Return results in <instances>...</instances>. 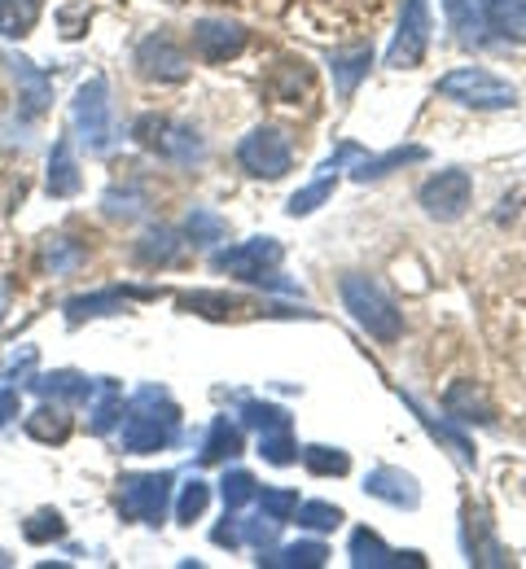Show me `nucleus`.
I'll use <instances>...</instances> for the list:
<instances>
[{
    "label": "nucleus",
    "instance_id": "nucleus-1",
    "mask_svg": "<svg viewBox=\"0 0 526 569\" xmlns=\"http://www.w3.org/2000/svg\"><path fill=\"white\" fill-rule=\"evenodd\" d=\"M343 307L351 311V320L374 338V342H399L404 338V311L395 307V298L374 281V277H365V272H351V277H343Z\"/></svg>",
    "mask_w": 526,
    "mask_h": 569
},
{
    "label": "nucleus",
    "instance_id": "nucleus-2",
    "mask_svg": "<svg viewBox=\"0 0 526 569\" xmlns=\"http://www.w3.org/2000/svg\"><path fill=\"white\" fill-rule=\"evenodd\" d=\"M439 97H448L456 106H469V110H514L518 106V88L496 71H487V67L448 71L439 79Z\"/></svg>",
    "mask_w": 526,
    "mask_h": 569
},
{
    "label": "nucleus",
    "instance_id": "nucleus-3",
    "mask_svg": "<svg viewBox=\"0 0 526 569\" xmlns=\"http://www.w3.org/2000/svg\"><path fill=\"white\" fill-rule=\"evenodd\" d=\"M430 31H435V18H430V0H404L399 4V27H395V40L386 49V67L390 71H417L430 53Z\"/></svg>",
    "mask_w": 526,
    "mask_h": 569
},
{
    "label": "nucleus",
    "instance_id": "nucleus-4",
    "mask_svg": "<svg viewBox=\"0 0 526 569\" xmlns=\"http://www.w3.org/2000/svg\"><path fill=\"white\" fill-rule=\"evenodd\" d=\"M237 162H241V171L246 176H255V180H281L290 167H295V144L290 137L281 132V128H255V132H246L241 144H237Z\"/></svg>",
    "mask_w": 526,
    "mask_h": 569
},
{
    "label": "nucleus",
    "instance_id": "nucleus-5",
    "mask_svg": "<svg viewBox=\"0 0 526 569\" xmlns=\"http://www.w3.org/2000/svg\"><path fill=\"white\" fill-rule=\"evenodd\" d=\"M137 141L146 144V149H153L158 158L176 162V167H198V162L207 158L202 137H198L193 128H185V123H171L167 114H146V119H137Z\"/></svg>",
    "mask_w": 526,
    "mask_h": 569
},
{
    "label": "nucleus",
    "instance_id": "nucleus-6",
    "mask_svg": "<svg viewBox=\"0 0 526 569\" xmlns=\"http://www.w3.org/2000/svg\"><path fill=\"white\" fill-rule=\"evenodd\" d=\"M417 202H421V211L430 214V219H439V223H456L460 214L469 211V202H474V176H469V171H460V167L435 171V176L417 189Z\"/></svg>",
    "mask_w": 526,
    "mask_h": 569
},
{
    "label": "nucleus",
    "instance_id": "nucleus-7",
    "mask_svg": "<svg viewBox=\"0 0 526 569\" xmlns=\"http://www.w3.org/2000/svg\"><path fill=\"white\" fill-rule=\"evenodd\" d=\"M281 259H286V250H281L277 237H250V241H241V246L216 250V254H211V268H216V272H228V277H237V281L259 284Z\"/></svg>",
    "mask_w": 526,
    "mask_h": 569
},
{
    "label": "nucleus",
    "instance_id": "nucleus-8",
    "mask_svg": "<svg viewBox=\"0 0 526 569\" xmlns=\"http://www.w3.org/2000/svg\"><path fill=\"white\" fill-rule=\"evenodd\" d=\"M76 128L79 141L92 153H106L115 141V123H110V88L106 79H88L76 97Z\"/></svg>",
    "mask_w": 526,
    "mask_h": 569
},
{
    "label": "nucleus",
    "instance_id": "nucleus-9",
    "mask_svg": "<svg viewBox=\"0 0 526 569\" xmlns=\"http://www.w3.org/2000/svg\"><path fill=\"white\" fill-rule=\"evenodd\" d=\"M360 153H365V149H360L356 141H343V144H338V149H334V153H329V158H325V162L316 167V180H311L307 189H299V193L290 198L286 214H290V219H302V214L320 211V207H325V202L334 198V189H338V171H343L347 162H356Z\"/></svg>",
    "mask_w": 526,
    "mask_h": 569
},
{
    "label": "nucleus",
    "instance_id": "nucleus-10",
    "mask_svg": "<svg viewBox=\"0 0 526 569\" xmlns=\"http://www.w3.org/2000/svg\"><path fill=\"white\" fill-rule=\"evenodd\" d=\"M167 499H171V473H137V478H123L119 508H123L132 521L158 526L162 512H167Z\"/></svg>",
    "mask_w": 526,
    "mask_h": 569
},
{
    "label": "nucleus",
    "instance_id": "nucleus-11",
    "mask_svg": "<svg viewBox=\"0 0 526 569\" xmlns=\"http://www.w3.org/2000/svg\"><path fill=\"white\" fill-rule=\"evenodd\" d=\"M246 27L241 22H228V18H202L198 27H193V53L202 58V62H211V67H225L232 62L241 49H246Z\"/></svg>",
    "mask_w": 526,
    "mask_h": 569
},
{
    "label": "nucleus",
    "instance_id": "nucleus-12",
    "mask_svg": "<svg viewBox=\"0 0 526 569\" xmlns=\"http://www.w3.org/2000/svg\"><path fill=\"white\" fill-rule=\"evenodd\" d=\"M137 71L146 74V79H158V83H180L189 74V58H185V49L167 31H153L137 49Z\"/></svg>",
    "mask_w": 526,
    "mask_h": 569
},
{
    "label": "nucleus",
    "instance_id": "nucleus-13",
    "mask_svg": "<svg viewBox=\"0 0 526 569\" xmlns=\"http://www.w3.org/2000/svg\"><path fill=\"white\" fill-rule=\"evenodd\" d=\"M347 557H351V566L356 569H426V557L421 552H399V548H386L381 543V535L369 530V526H360V530H351V543H347Z\"/></svg>",
    "mask_w": 526,
    "mask_h": 569
},
{
    "label": "nucleus",
    "instance_id": "nucleus-14",
    "mask_svg": "<svg viewBox=\"0 0 526 569\" xmlns=\"http://www.w3.org/2000/svg\"><path fill=\"white\" fill-rule=\"evenodd\" d=\"M465 557H469V566H496V569L509 566V552L496 539L492 517L483 508H465Z\"/></svg>",
    "mask_w": 526,
    "mask_h": 569
},
{
    "label": "nucleus",
    "instance_id": "nucleus-15",
    "mask_svg": "<svg viewBox=\"0 0 526 569\" xmlns=\"http://www.w3.org/2000/svg\"><path fill=\"white\" fill-rule=\"evenodd\" d=\"M444 412L448 421H460V426H496V408L474 381H451L444 395Z\"/></svg>",
    "mask_w": 526,
    "mask_h": 569
},
{
    "label": "nucleus",
    "instance_id": "nucleus-16",
    "mask_svg": "<svg viewBox=\"0 0 526 569\" xmlns=\"http://www.w3.org/2000/svg\"><path fill=\"white\" fill-rule=\"evenodd\" d=\"M365 491L381 503H390V508H417L421 503V487H417V478L413 473H404V469H395V465H377L374 473L365 478Z\"/></svg>",
    "mask_w": 526,
    "mask_h": 569
},
{
    "label": "nucleus",
    "instance_id": "nucleus-17",
    "mask_svg": "<svg viewBox=\"0 0 526 569\" xmlns=\"http://www.w3.org/2000/svg\"><path fill=\"white\" fill-rule=\"evenodd\" d=\"M430 158V149H421V144H395L390 153H360L356 158V167H351V180L356 184H369V180H381V176H390V171H399V167H408V162H426Z\"/></svg>",
    "mask_w": 526,
    "mask_h": 569
},
{
    "label": "nucleus",
    "instance_id": "nucleus-18",
    "mask_svg": "<svg viewBox=\"0 0 526 569\" xmlns=\"http://www.w3.org/2000/svg\"><path fill=\"white\" fill-rule=\"evenodd\" d=\"M369 67H374V49H369V44L334 53L329 71H334V88H338V97H343V101H351V97H356V88H360V79L369 74Z\"/></svg>",
    "mask_w": 526,
    "mask_h": 569
},
{
    "label": "nucleus",
    "instance_id": "nucleus-19",
    "mask_svg": "<svg viewBox=\"0 0 526 569\" xmlns=\"http://www.w3.org/2000/svg\"><path fill=\"white\" fill-rule=\"evenodd\" d=\"M329 561V548L320 539H307V543H286V548H268L259 552V566L268 569H320Z\"/></svg>",
    "mask_w": 526,
    "mask_h": 569
},
{
    "label": "nucleus",
    "instance_id": "nucleus-20",
    "mask_svg": "<svg viewBox=\"0 0 526 569\" xmlns=\"http://www.w3.org/2000/svg\"><path fill=\"white\" fill-rule=\"evenodd\" d=\"M483 4V18H487V31L526 44V0H478Z\"/></svg>",
    "mask_w": 526,
    "mask_h": 569
},
{
    "label": "nucleus",
    "instance_id": "nucleus-21",
    "mask_svg": "<svg viewBox=\"0 0 526 569\" xmlns=\"http://www.w3.org/2000/svg\"><path fill=\"white\" fill-rule=\"evenodd\" d=\"M444 13H448V27L456 31L460 44H483L487 40V18H483L478 0H444Z\"/></svg>",
    "mask_w": 526,
    "mask_h": 569
},
{
    "label": "nucleus",
    "instance_id": "nucleus-22",
    "mask_svg": "<svg viewBox=\"0 0 526 569\" xmlns=\"http://www.w3.org/2000/svg\"><path fill=\"white\" fill-rule=\"evenodd\" d=\"M404 403H408V412H413V417H417V421L426 426V433H430L435 442H444V447H451V451L460 456V465H474V460H478V456H474V442H469V438H465L460 429H451L448 421L430 417V412H426V408H421V403H417L413 395H404Z\"/></svg>",
    "mask_w": 526,
    "mask_h": 569
},
{
    "label": "nucleus",
    "instance_id": "nucleus-23",
    "mask_svg": "<svg viewBox=\"0 0 526 569\" xmlns=\"http://www.w3.org/2000/svg\"><path fill=\"white\" fill-rule=\"evenodd\" d=\"M299 460L307 465V473H316V478H347L351 473V456L343 447L311 442V447H299Z\"/></svg>",
    "mask_w": 526,
    "mask_h": 569
},
{
    "label": "nucleus",
    "instance_id": "nucleus-24",
    "mask_svg": "<svg viewBox=\"0 0 526 569\" xmlns=\"http://www.w3.org/2000/svg\"><path fill=\"white\" fill-rule=\"evenodd\" d=\"M241 451V429L228 426V417H220L216 426L207 429V442H202V465H220V460H232Z\"/></svg>",
    "mask_w": 526,
    "mask_h": 569
},
{
    "label": "nucleus",
    "instance_id": "nucleus-25",
    "mask_svg": "<svg viewBox=\"0 0 526 569\" xmlns=\"http://www.w3.org/2000/svg\"><path fill=\"white\" fill-rule=\"evenodd\" d=\"M137 259H141V263H150V268L180 263V241H176V232H167V228L146 232V237H141V246H137Z\"/></svg>",
    "mask_w": 526,
    "mask_h": 569
},
{
    "label": "nucleus",
    "instance_id": "nucleus-26",
    "mask_svg": "<svg viewBox=\"0 0 526 569\" xmlns=\"http://www.w3.org/2000/svg\"><path fill=\"white\" fill-rule=\"evenodd\" d=\"M295 521H299L302 530L325 535V530H338V526L347 521V512H343L338 503H329V499H307V503L295 508Z\"/></svg>",
    "mask_w": 526,
    "mask_h": 569
},
{
    "label": "nucleus",
    "instance_id": "nucleus-27",
    "mask_svg": "<svg viewBox=\"0 0 526 569\" xmlns=\"http://www.w3.org/2000/svg\"><path fill=\"white\" fill-rule=\"evenodd\" d=\"M185 237H189L193 246H216V241H225L228 237L225 214L207 211V207H193L189 219H185Z\"/></svg>",
    "mask_w": 526,
    "mask_h": 569
},
{
    "label": "nucleus",
    "instance_id": "nucleus-28",
    "mask_svg": "<svg viewBox=\"0 0 526 569\" xmlns=\"http://www.w3.org/2000/svg\"><path fill=\"white\" fill-rule=\"evenodd\" d=\"M259 456H264L268 465H277V469L295 465V460H299V442H295V433H290V426L264 429V433H259Z\"/></svg>",
    "mask_w": 526,
    "mask_h": 569
},
{
    "label": "nucleus",
    "instance_id": "nucleus-29",
    "mask_svg": "<svg viewBox=\"0 0 526 569\" xmlns=\"http://www.w3.org/2000/svg\"><path fill=\"white\" fill-rule=\"evenodd\" d=\"M40 22V0H0V36H27Z\"/></svg>",
    "mask_w": 526,
    "mask_h": 569
},
{
    "label": "nucleus",
    "instance_id": "nucleus-30",
    "mask_svg": "<svg viewBox=\"0 0 526 569\" xmlns=\"http://www.w3.org/2000/svg\"><path fill=\"white\" fill-rule=\"evenodd\" d=\"M49 189L58 193V198H71L79 189V171H76V158H71V144L58 141L53 149V162H49Z\"/></svg>",
    "mask_w": 526,
    "mask_h": 569
},
{
    "label": "nucleus",
    "instance_id": "nucleus-31",
    "mask_svg": "<svg viewBox=\"0 0 526 569\" xmlns=\"http://www.w3.org/2000/svg\"><path fill=\"white\" fill-rule=\"evenodd\" d=\"M237 530H241V543H250L255 552H268V548H277L281 521H272V517H237Z\"/></svg>",
    "mask_w": 526,
    "mask_h": 569
},
{
    "label": "nucleus",
    "instance_id": "nucleus-32",
    "mask_svg": "<svg viewBox=\"0 0 526 569\" xmlns=\"http://www.w3.org/2000/svg\"><path fill=\"white\" fill-rule=\"evenodd\" d=\"M241 421L264 433V429L290 426V412H286V408H277V403H264V399H246V403H241Z\"/></svg>",
    "mask_w": 526,
    "mask_h": 569
},
{
    "label": "nucleus",
    "instance_id": "nucleus-33",
    "mask_svg": "<svg viewBox=\"0 0 526 569\" xmlns=\"http://www.w3.org/2000/svg\"><path fill=\"white\" fill-rule=\"evenodd\" d=\"M259 508H264V517H272V521H290L295 517V508H299V491H290V487H264L259 491Z\"/></svg>",
    "mask_w": 526,
    "mask_h": 569
},
{
    "label": "nucleus",
    "instance_id": "nucleus-34",
    "mask_svg": "<svg viewBox=\"0 0 526 569\" xmlns=\"http://www.w3.org/2000/svg\"><path fill=\"white\" fill-rule=\"evenodd\" d=\"M220 496H225L228 508H246L250 499L259 496V482L246 469H232V473H225V482H220Z\"/></svg>",
    "mask_w": 526,
    "mask_h": 569
},
{
    "label": "nucleus",
    "instance_id": "nucleus-35",
    "mask_svg": "<svg viewBox=\"0 0 526 569\" xmlns=\"http://www.w3.org/2000/svg\"><path fill=\"white\" fill-rule=\"evenodd\" d=\"M207 503H211V487H207V482H189L185 496H180L176 517H180V521H198V517L207 512Z\"/></svg>",
    "mask_w": 526,
    "mask_h": 569
},
{
    "label": "nucleus",
    "instance_id": "nucleus-36",
    "mask_svg": "<svg viewBox=\"0 0 526 569\" xmlns=\"http://www.w3.org/2000/svg\"><path fill=\"white\" fill-rule=\"evenodd\" d=\"M40 417H44V421H27V429H31L36 438H44V442H62V438L71 433V421H67L62 412H53V408H40Z\"/></svg>",
    "mask_w": 526,
    "mask_h": 569
},
{
    "label": "nucleus",
    "instance_id": "nucleus-37",
    "mask_svg": "<svg viewBox=\"0 0 526 569\" xmlns=\"http://www.w3.org/2000/svg\"><path fill=\"white\" fill-rule=\"evenodd\" d=\"M119 412H123L119 390H106V399H101V403H97V412H92V429H97V433H106V429L119 421Z\"/></svg>",
    "mask_w": 526,
    "mask_h": 569
},
{
    "label": "nucleus",
    "instance_id": "nucleus-38",
    "mask_svg": "<svg viewBox=\"0 0 526 569\" xmlns=\"http://www.w3.org/2000/svg\"><path fill=\"white\" fill-rule=\"evenodd\" d=\"M137 202H141V193H132V189H128V193H119V189H115V193H106V211L123 214V219L141 214V207H137Z\"/></svg>",
    "mask_w": 526,
    "mask_h": 569
},
{
    "label": "nucleus",
    "instance_id": "nucleus-39",
    "mask_svg": "<svg viewBox=\"0 0 526 569\" xmlns=\"http://www.w3.org/2000/svg\"><path fill=\"white\" fill-rule=\"evenodd\" d=\"M9 412H18V395H0V426L9 421Z\"/></svg>",
    "mask_w": 526,
    "mask_h": 569
}]
</instances>
